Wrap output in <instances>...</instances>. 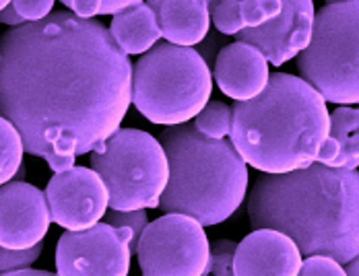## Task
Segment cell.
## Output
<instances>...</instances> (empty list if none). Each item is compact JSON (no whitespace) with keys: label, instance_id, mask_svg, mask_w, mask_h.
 <instances>
[{"label":"cell","instance_id":"obj_1","mask_svg":"<svg viewBox=\"0 0 359 276\" xmlns=\"http://www.w3.org/2000/svg\"><path fill=\"white\" fill-rule=\"evenodd\" d=\"M135 67L106 25L69 11L13 27L0 41V111L25 151L65 172L120 130Z\"/></svg>","mask_w":359,"mask_h":276},{"label":"cell","instance_id":"obj_2","mask_svg":"<svg viewBox=\"0 0 359 276\" xmlns=\"http://www.w3.org/2000/svg\"><path fill=\"white\" fill-rule=\"evenodd\" d=\"M252 231L285 233L304 256L339 264L359 258V172L314 163L289 173H262L248 196Z\"/></svg>","mask_w":359,"mask_h":276},{"label":"cell","instance_id":"obj_3","mask_svg":"<svg viewBox=\"0 0 359 276\" xmlns=\"http://www.w3.org/2000/svg\"><path fill=\"white\" fill-rule=\"evenodd\" d=\"M330 137L326 99L302 76L275 72L250 102H236L231 140L262 173H289L318 161Z\"/></svg>","mask_w":359,"mask_h":276},{"label":"cell","instance_id":"obj_4","mask_svg":"<svg viewBox=\"0 0 359 276\" xmlns=\"http://www.w3.org/2000/svg\"><path fill=\"white\" fill-rule=\"evenodd\" d=\"M159 140L170 161V184L159 208L192 216L203 227L227 221L248 192V163L233 140L205 137L194 124L170 126Z\"/></svg>","mask_w":359,"mask_h":276},{"label":"cell","instance_id":"obj_5","mask_svg":"<svg viewBox=\"0 0 359 276\" xmlns=\"http://www.w3.org/2000/svg\"><path fill=\"white\" fill-rule=\"evenodd\" d=\"M211 72L201 52L176 43H157L135 64L133 105L151 124H188L209 105Z\"/></svg>","mask_w":359,"mask_h":276},{"label":"cell","instance_id":"obj_6","mask_svg":"<svg viewBox=\"0 0 359 276\" xmlns=\"http://www.w3.org/2000/svg\"><path fill=\"white\" fill-rule=\"evenodd\" d=\"M297 70L326 102L359 105V0L330 2L316 13Z\"/></svg>","mask_w":359,"mask_h":276},{"label":"cell","instance_id":"obj_7","mask_svg":"<svg viewBox=\"0 0 359 276\" xmlns=\"http://www.w3.org/2000/svg\"><path fill=\"white\" fill-rule=\"evenodd\" d=\"M91 167L104 179L114 210L159 208L170 184V161L161 140L137 128H120L93 151Z\"/></svg>","mask_w":359,"mask_h":276},{"label":"cell","instance_id":"obj_8","mask_svg":"<svg viewBox=\"0 0 359 276\" xmlns=\"http://www.w3.org/2000/svg\"><path fill=\"white\" fill-rule=\"evenodd\" d=\"M143 276H209L211 245L203 225L186 214L149 223L137 247Z\"/></svg>","mask_w":359,"mask_h":276},{"label":"cell","instance_id":"obj_9","mask_svg":"<svg viewBox=\"0 0 359 276\" xmlns=\"http://www.w3.org/2000/svg\"><path fill=\"white\" fill-rule=\"evenodd\" d=\"M133 231L97 223L85 231H67L56 245L58 276H128Z\"/></svg>","mask_w":359,"mask_h":276},{"label":"cell","instance_id":"obj_10","mask_svg":"<svg viewBox=\"0 0 359 276\" xmlns=\"http://www.w3.org/2000/svg\"><path fill=\"white\" fill-rule=\"evenodd\" d=\"M46 198L52 221L67 231H85L95 227L109 207L108 188L100 173L81 165L54 173L48 181Z\"/></svg>","mask_w":359,"mask_h":276},{"label":"cell","instance_id":"obj_11","mask_svg":"<svg viewBox=\"0 0 359 276\" xmlns=\"http://www.w3.org/2000/svg\"><path fill=\"white\" fill-rule=\"evenodd\" d=\"M52 212L46 194L25 181L0 188V245L6 249H29L43 242Z\"/></svg>","mask_w":359,"mask_h":276},{"label":"cell","instance_id":"obj_12","mask_svg":"<svg viewBox=\"0 0 359 276\" xmlns=\"http://www.w3.org/2000/svg\"><path fill=\"white\" fill-rule=\"evenodd\" d=\"M283 13L275 21L244 29L236 35L238 41L258 48L275 67H283L291 58L299 56L312 41L316 11L314 0H281Z\"/></svg>","mask_w":359,"mask_h":276},{"label":"cell","instance_id":"obj_13","mask_svg":"<svg viewBox=\"0 0 359 276\" xmlns=\"http://www.w3.org/2000/svg\"><path fill=\"white\" fill-rule=\"evenodd\" d=\"M302 249L291 237L275 229H256L236 251V276H297Z\"/></svg>","mask_w":359,"mask_h":276},{"label":"cell","instance_id":"obj_14","mask_svg":"<svg viewBox=\"0 0 359 276\" xmlns=\"http://www.w3.org/2000/svg\"><path fill=\"white\" fill-rule=\"evenodd\" d=\"M269 64L271 62L258 48L236 41L221 48L213 74L223 95L236 102H250L269 87Z\"/></svg>","mask_w":359,"mask_h":276},{"label":"cell","instance_id":"obj_15","mask_svg":"<svg viewBox=\"0 0 359 276\" xmlns=\"http://www.w3.org/2000/svg\"><path fill=\"white\" fill-rule=\"evenodd\" d=\"M147 4L155 11L168 43L192 48L207 39L213 23L209 0H147Z\"/></svg>","mask_w":359,"mask_h":276},{"label":"cell","instance_id":"obj_16","mask_svg":"<svg viewBox=\"0 0 359 276\" xmlns=\"http://www.w3.org/2000/svg\"><path fill=\"white\" fill-rule=\"evenodd\" d=\"M318 163L359 170V107L341 105L330 113V137L324 142Z\"/></svg>","mask_w":359,"mask_h":276},{"label":"cell","instance_id":"obj_17","mask_svg":"<svg viewBox=\"0 0 359 276\" xmlns=\"http://www.w3.org/2000/svg\"><path fill=\"white\" fill-rule=\"evenodd\" d=\"M109 32L128 56L151 52L163 37L157 23V15L147 2H139L114 15Z\"/></svg>","mask_w":359,"mask_h":276},{"label":"cell","instance_id":"obj_18","mask_svg":"<svg viewBox=\"0 0 359 276\" xmlns=\"http://www.w3.org/2000/svg\"><path fill=\"white\" fill-rule=\"evenodd\" d=\"M23 151H25V142L21 132L13 122L2 118L0 120V161H2L0 181L2 184H8V179L19 172L23 161Z\"/></svg>","mask_w":359,"mask_h":276},{"label":"cell","instance_id":"obj_19","mask_svg":"<svg viewBox=\"0 0 359 276\" xmlns=\"http://www.w3.org/2000/svg\"><path fill=\"white\" fill-rule=\"evenodd\" d=\"M194 126L201 134L215 140H225L231 137L233 126V105H225L221 102H211L194 120Z\"/></svg>","mask_w":359,"mask_h":276},{"label":"cell","instance_id":"obj_20","mask_svg":"<svg viewBox=\"0 0 359 276\" xmlns=\"http://www.w3.org/2000/svg\"><path fill=\"white\" fill-rule=\"evenodd\" d=\"M211 19L217 32L223 35H238L246 29L240 0H221L211 4Z\"/></svg>","mask_w":359,"mask_h":276},{"label":"cell","instance_id":"obj_21","mask_svg":"<svg viewBox=\"0 0 359 276\" xmlns=\"http://www.w3.org/2000/svg\"><path fill=\"white\" fill-rule=\"evenodd\" d=\"M60 2L69 6L74 15L83 19H93L100 15H118L126 11L128 6H135L143 0H60Z\"/></svg>","mask_w":359,"mask_h":276},{"label":"cell","instance_id":"obj_22","mask_svg":"<svg viewBox=\"0 0 359 276\" xmlns=\"http://www.w3.org/2000/svg\"><path fill=\"white\" fill-rule=\"evenodd\" d=\"M242 2V17L246 23V29L262 27L283 13L281 0H240Z\"/></svg>","mask_w":359,"mask_h":276},{"label":"cell","instance_id":"obj_23","mask_svg":"<svg viewBox=\"0 0 359 276\" xmlns=\"http://www.w3.org/2000/svg\"><path fill=\"white\" fill-rule=\"evenodd\" d=\"M240 243L217 240L211 245V276H236V251Z\"/></svg>","mask_w":359,"mask_h":276},{"label":"cell","instance_id":"obj_24","mask_svg":"<svg viewBox=\"0 0 359 276\" xmlns=\"http://www.w3.org/2000/svg\"><path fill=\"white\" fill-rule=\"evenodd\" d=\"M109 225L114 227H128L133 231V251L137 254L139 242L143 237L144 229L149 227V219H147V210H109L108 212Z\"/></svg>","mask_w":359,"mask_h":276},{"label":"cell","instance_id":"obj_25","mask_svg":"<svg viewBox=\"0 0 359 276\" xmlns=\"http://www.w3.org/2000/svg\"><path fill=\"white\" fill-rule=\"evenodd\" d=\"M41 254V243L29 249H0V272L2 275H11V272H19L29 268Z\"/></svg>","mask_w":359,"mask_h":276},{"label":"cell","instance_id":"obj_26","mask_svg":"<svg viewBox=\"0 0 359 276\" xmlns=\"http://www.w3.org/2000/svg\"><path fill=\"white\" fill-rule=\"evenodd\" d=\"M297 276H349L343 264L326 256H310L304 260Z\"/></svg>","mask_w":359,"mask_h":276},{"label":"cell","instance_id":"obj_27","mask_svg":"<svg viewBox=\"0 0 359 276\" xmlns=\"http://www.w3.org/2000/svg\"><path fill=\"white\" fill-rule=\"evenodd\" d=\"M13 6L21 13V17L27 23H36L52 15L54 0H13Z\"/></svg>","mask_w":359,"mask_h":276},{"label":"cell","instance_id":"obj_28","mask_svg":"<svg viewBox=\"0 0 359 276\" xmlns=\"http://www.w3.org/2000/svg\"><path fill=\"white\" fill-rule=\"evenodd\" d=\"M0 19H2V23L4 25H8L11 29L13 27H21V25H25L27 21L21 17V13L11 4V6H6V8H2V15H0Z\"/></svg>","mask_w":359,"mask_h":276},{"label":"cell","instance_id":"obj_29","mask_svg":"<svg viewBox=\"0 0 359 276\" xmlns=\"http://www.w3.org/2000/svg\"><path fill=\"white\" fill-rule=\"evenodd\" d=\"M2 276H58V275H52V272H46V270H29V268H25V270H19V272H11V275H2Z\"/></svg>","mask_w":359,"mask_h":276},{"label":"cell","instance_id":"obj_30","mask_svg":"<svg viewBox=\"0 0 359 276\" xmlns=\"http://www.w3.org/2000/svg\"><path fill=\"white\" fill-rule=\"evenodd\" d=\"M347 275L349 276H359V258L353 260L351 264H347Z\"/></svg>","mask_w":359,"mask_h":276},{"label":"cell","instance_id":"obj_31","mask_svg":"<svg viewBox=\"0 0 359 276\" xmlns=\"http://www.w3.org/2000/svg\"><path fill=\"white\" fill-rule=\"evenodd\" d=\"M0 4H2V8H6V6L13 4V0H0Z\"/></svg>","mask_w":359,"mask_h":276},{"label":"cell","instance_id":"obj_32","mask_svg":"<svg viewBox=\"0 0 359 276\" xmlns=\"http://www.w3.org/2000/svg\"><path fill=\"white\" fill-rule=\"evenodd\" d=\"M209 2H211V4H215V2H217V0H209Z\"/></svg>","mask_w":359,"mask_h":276},{"label":"cell","instance_id":"obj_33","mask_svg":"<svg viewBox=\"0 0 359 276\" xmlns=\"http://www.w3.org/2000/svg\"><path fill=\"white\" fill-rule=\"evenodd\" d=\"M330 2H341V0H330Z\"/></svg>","mask_w":359,"mask_h":276},{"label":"cell","instance_id":"obj_34","mask_svg":"<svg viewBox=\"0 0 359 276\" xmlns=\"http://www.w3.org/2000/svg\"><path fill=\"white\" fill-rule=\"evenodd\" d=\"M217 2H221V0H217Z\"/></svg>","mask_w":359,"mask_h":276}]
</instances>
